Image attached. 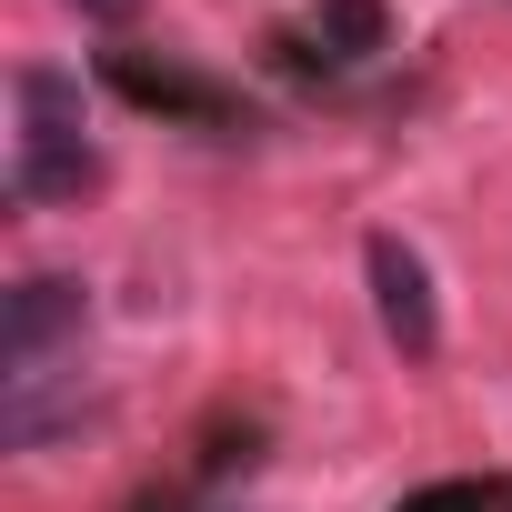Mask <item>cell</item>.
Returning <instances> with one entry per match:
<instances>
[{
	"label": "cell",
	"mask_w": 512,
	"mask_h": 512,
	"mask_svg": "<svg viewBox=\"0 0 512 512\" xmlns=\"http://www.w3.org/2000/svg\"><path fill=\"white\" fill-rule=\"evenodd\" d=\"M362 272H372V312H382L392 352L432 362V352H442V312H432V272H422V251H412V241H392V231H372Z\"/></svg>",
	"instance_id": "obj_1"
},
{
	"label": "cell",
	"mask_w": 512,
	"mask_h": 512,
	"mask_svg": "<svg viewBox=\"0 0 512 512\" xmlns=\"http://www.w3.org/2000/svg\"><path fill=\"white\" fill-rule=\"evenodd\" d=\"M81 322H91V292L81 282H61V272L21 282L11 312H0V362H11V382H41V362L61 342H81Z\"/></svg>",
	"instance_id": "obj_2"
},
{
	"label": "cell",
	"mask_w": 512,
	"mask_h": 512,
	"mask_svg": "<svg viewBox=\"0 0 512 512\" xmlns=\"http://www.w3.org/2000/svg\"><path fill=\"white\" fill-rule=\"evenodd\" d=\"M91 181H101V161H91L81 131H31V141H21V191H31V201H81Z\"/></svg>",
	"instance_id": "obj_3"
},
{
	"label": "cell",
	"mask_w": 512,
	"mask_h": 512,
	"mask_svg": "<svg viewBox=\"0 0 512 512\" xmlns=\"http://www.w3.org/2000/svg\"><path fill=\"white\" fill-rule=\"evenodd\" d=\"M11 91H21V141L31 131H81V81L71 71H21Z\"/></svg>",
	"instance_id": "obj_4"
},
{
	"label": "cell",
	"mask_w": 512,
	"mask_h": 512,
	"mask_svg": "<svg viewBox=\"0 0 512 512\" xmlns=\"http://www.w3.org/2000/svg\"><path fill=\"white\" fill-rule=\"evenodd\" d=\"M71 11H91V21H131L141 0H71Z\"/></svg>",
	"instance_id": "obj_5"
}]
</instances>
